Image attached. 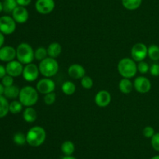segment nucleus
Returning <instances> with one entry per match:
<instances>
[{"label":"nucleus","mask_w":159,"mask_h":159,"mask_svg":"<svg viewBox=\"0 0 159 159\" xmlns=\"http://www.w3.org/2000/svg\"><path fill=\"white\" fill-rule=\"evenodd\" d=\"M40 73L44 77L51 78L55 76L59 70V64L56 59L48 57L39 63Z\"/></svg>","instance_id":"obj_5"},{"label":"nucleus","mask_w":159,"mask_h":159,"mask_svg":"<svg viewBox=\"0 0 159 159\" xmlns=\"http://www.w3.org/2000/svg\"><path fill=\"white\" fill-rule=\"evenodd\" d=\"M16 2L18 6L26 7V6H29V5L30 4L32 0H16Z\"/></svg>","instance_id":"obj_37"},{"label":"nucleus","mask_w":159,"mask_h":159,"mask_svg":"<svg viewBox=\"0 0 159 159\" xmlns=\"http://www.w3.org/2000/svg\"><path fill=\"white\" fill-rule=\"evenodd\" d=\"M117 70L123 78L131 79L138 73V64L132 58H124L118 62Z\"/></svg>","instance_id":"obj_1"},{"label":"nucleus","mask_w":159,"mask_h":159,"mask_svg":"<svg viewBox=\"0 0 159 159\" xmlns=\"http://www.w3.org/2000/svg\"><path fill=\"white\" fill-rule=\"evenodd\" d=\"M47 50H48V57L56 59L61 54L62 47L58 42H52L48 45Z\"/></svg>","instance_id":"obj_17"},{"label":"nucleus","mask_w":159,"mask_h":159,"mask_svg":"<svg viewBox=\"0 0 159 159\" xmlns=\"http://www.w3.org/2000/svg\"><path fill=\"white\" fill-rule=\"evenodd\" d=\"M20 92V89L16 85L13 84L10 87H5L4 96L6 98H9V99H16V98H19Z\"/></svg>","instance_id":"obj_20"},{"label":"nucleus","mask_w":159,"mask_h":159,"mask_svg":"<svg viewBox=\"0 0 159 159\" xmlns=\"http://www.w3.org/2000/svg\"><path fill=\"white\" fill-rule=\"evenodd\" d=\"M151 159H159V155H155L154 157H152Z\"/></svg>","instance_id":"obj_43"},{"label":"nucleus","mask_w":159,"mask_h":159,"mask_svg":"<svg viewBox=\"0 0 159 159\" xmlns=\"http://www.w3.org/2000/svg\"><path fill=\"white\" fill-rule=\"evenodd\" d=\"M4 91H5V87L2 85V83H0V96L4 95Z\"/></svg>","instance_id":"obj_40"},{"label":"nucleus","mask_w":159,"mask_h":159,"mask_svg":"<svg viewBox=\"0 0 159 159\" xmlns=\"http://www.w3.org/2000/svg\"><path fill=\"white\" fill-rule=\"evenodd\" d=\"M16 58V49L12 46L6 45L0 48V60L9 62Z\"/></svg>","instance_id":"obj_14"},{"label":"nucleus","mask_w":159,"mask_h":159,"mask_svg":"<svg viewBox=\"0 0 159 159\" xmlns=\"http://www.w3.org/2000/svg\"><path fill=\"white\" fill-rule=\"evenodd\" d=\"M61 159H76V158L75 157H73L72 155H70V156L65 155L63 157H62Z\"/></svg>","instance_id":"obj_41"},{"label":"nucleus","mask_w":159,"mask_h":159,"mask_svg":"<svg viewBox=\"0 0 159 159\" xmlns=\"http://www.w3.org/2000/svg\"><path fill=\"white\" fill-rule=\"evenodd\" d=\"M152 76H159V64L154 63L150 66V70H149Z\"/></svg>","instance_id":"obj_36"},{"label":"nucleus","mask_w":159,"mask_h":159,"mask_svg":"<svg viewBox=\"0 0 159 159\" xmlns=\"http://www.w3.org/2000/svg\"><path fill=\"white\" fill-rule=\"evenodd\" d=\"M134 88V84L130 79L127 78H123L120 80L119 83V89L121 93L124 94H128L131 93Z\"/></svg>","instance_id":"obj_18"},{"label":"nucleus","mask_w":159,"mask_h":159,"mask_svg":"<svg viewBox=\"0 0 159 159\" xmlns=\"http://www.w3.org/2000/svg\"><path fill=\"white\" fill-rule=\"evenodd\" d=\"M151 143L155 151H159V132H155V135L151 138Z\"/></svg>","instance_id":"obj_33"},{"label":"nucleus","mask_w":159,"mask_h":159,"mask_svg":"<svg viewBox=\"0 0 159 159\" xmlns=\"http://www.w3.org/2000/svg\"><path fill=\"white\" fill-rule=\"evenodd\" d=\"M23 118L26 123H34L37 118V113L33 107H26L23 112Z\"/></svg>","instance_id":"obj_19"},{"label":"nucleus","mask_w":159,"mask_h":159,"mask_svg":"<svg viewBox=\"0 0 159 159\" xmlns=\"http://www.w3.org/2000/svg\"><path fill=\"white\" fill-rule=\"evenodd\" d=\"M61 90L62 92H63L65 95L70 96V95H72L75 94V92L76 90V86L72 81H65V82H64L63 84H62Z\"/></svg>","instance_id":"obj_23"},{"label":"nucleus","mask_w":159,"mask_h":159,"mask_svg":"<svg viewBox=\"0 0 159 159\" xmlns=\"http://www.w3.org/2000/svg\"><path fill=\"white\" fill-rule=\"evenodd\" d=\"M68 73L72 79L79 80L85 76V70L80 64L75 63L68 67Z\"/></svg>","instance_id":"obj_16"},{"label":"nucleus","mask_w":159,"mask_h":159,"mask_svg":"<svg viewBox=\"0 0 159 159\" xmlns=\"http://www.w3.org/2000/svg\"><path fill=\"white\" fill-rule=\"evenodd\" d=\"M5 42V37H4V34L0 32V48L3 46V44Z\"/></svg>","instance_id":"obj_39"},{"label":"nucleus","mask_w":159,"mask_h":159,"mask_svg":"<svg viewBox=\"0 0 159 159\" xmlns=\"http://www.w3.org/2000/svg\"><path fill=\"white\" fill-rule=\"evenodd\" d=\"M3 5V11L7 13L11 12L14 10L16 7L18 6L16 0H4L2 2Z\"/></svg>","instance_id":"obj_27"},{"label":"nucleus","mask_w":159,"mask_h":159,"mask_svg":"<svg viewBox=\"0 0 159 159\" xmlns=\"http://www.w3.org/2000/svg\"><path fill=\"white\" fill-rule=\"evenodd\" d=\"M55 8L54 0H37L35 9L39 13L47 15L52 12Z\"/></svg>","instance_id":"obj_11"},{"label":"nucleus","mask_w":159,"mask_h":159,"mask_svg":"<svg viewBox=\"0 0 159 159\" xmlns=\"http://www.w3.org/2000/svg\"><path fill=\"white\" fill-rule=\"evenodd\" d=\"M148 56L152 61L159 60V46L156 45H152L148 48Z\"/></svg>","instance_id":"obj_25"},{"label":"nucleus","mask_w":159,"mask_h":159,"mask_svg":"<svg viewBox=\"0 0 159 159\" xmlns=\"http://www.w3.org/2000/svg\"><path fill=\"white\" fill-rule=\"evenodd\" d=\"M75 144L71 140H65L62 143L61 150L63 152V154L66 156L72 155L75 151Z\"/></svg>","instance_id":"obj_22"},{"label":"nucleus","mask_w":159,"mask_h":159,"mask_svg":"<svg viewBox=\"0 0 159 159\" xmlns=\"http://www.w3.org/2000/svg\"><path fill=\"white\" fill-rule=\"evenodd\" d=\"M26 143L31 147H39L44 143L47 137L45 129L40 126L31 127L26 134Z\"/></svg>","instance_id":"obj_2"},{"label":"nucleus","mask_w":159,"mask_h":159,"mask_svg":"<svg viewBox=\"0 0 159 159\" xmlns=\"http://www.w3.org/2000/svg\"><path fill=\"white\" fill-rule=\"evenodd\" d=\"M40 74L39 67L34 63L27 64L24 66L23 71V77L27 82H34L38 78Z\"/></svg>","instance_id":"obj_10"},{"label":"nucleus","mask_w":159,"mask_h":159,"mask_svg":"<svg viewBox=\"0 0 159 159\" xmlns=\"http://www.w3.org/2000/svg\"><path fill=\"white\" fill-rule=\"evenodd\" d=\"M12 140L13 142L16 145L19 146H22V145H24L26 143V137L24 133L21 132H16L14 134L13 137H12Z\"/></svg>","instance_id":"obj_29"},{"label":"nucleus","mask_w":159,"mask_h":159,"mask_svg":"<svg viewBox=\"0 0 159 159\" xmlns=\"http://www.w3.org/2000/svg\"><path fill=\"white\" fill-rule=\"evenodd\" d=\"M39 94L37 88L32 86H25L20 89L19 101L25 107H33L37 104Z\"/></svg>","instance_id":"obj_3"},{"label":"nucleus","mask_w":159,"mask_h":159,"mask_svg":"<svg viewBox=\"0 0 159 159\" xmlns=\"http://www.w3.org/2000/svg\"><path fill=\"white\" fill-rule=\"evenodd\" d=\"M48 50L44 47H38L37 49L34 51V58L35 59H37V61H42L43 59H45L46 58H48Z\"/></svg>","instance_id":"obj_26"},{"label":"nucleus","mask_w":159,"mask_h":159,"mask_svg":"<svg viewBox=\"0 0 159 159\" xmlns=\"http://www.w3.org/2000/svg\"><path fill=\"white\" fill-rule=\"evenodd\" d=\"M142 0H122V5L128 10H135L141 6Z\"/></svg>","instance_id":"obj_24"},{"label":"nucleus","mask_w":159,"mask_h":159,"mask_svg":"<svg viewBox=\"0 0 159 159\" xmlns=\"http://www.w3.org/2000/svg\"><path fill=\"white\" fill-rule=\"evenodd\" d=\"M12 17L16 23H25L29 19V12L26 7L18 6L12 11Z\"/></svg>","instance_id":"obj_15"},{"label":"nucleus","mask_w":159,"mask_h":159,"mask_svg":"<svg viewBox=\"0 0 159 159\" xmlns=\"http://www.w3.org/2000/svg\"><path fill=\"white\" fill-rule=\"evenodd\" d=\"M23 105L20 101L14 100L9 103V112L12 114H18L23 111Z\"/></svg>","instance_id":"obj_28"},{"label":"nucleus","mask_w":159,"mask_h":159,"mask_svg":"<svg viewBox=\"0 0 159 159\" xmlns=\"http://www.w3.org/2000/svg\"><path fill=\"white\" fill-rule=\"evenodd\" d=\"M43 101H44V103L47 105H51V104H53L56 101L55 93L54 92H51V93L44 94Z\"/></svg>","instance_id":"obj_32"},{"label":"nucleus","mask_w":159,"mask_h":159,"mask_svg":"<svg viewBox=\"0 0 159 159\" xmlns=\"http://www.w3.org/2000/svg\"><path fill=\"white\" fill-rule=\"evenodd\" d=\"M16 49L17 60L23 65L32 63L35 59L34 48L26 42L20 43Z\"/></svg>","instance_id":"obj_4"},{"label":"nucleus","mask_w":159,"mask_h":159,"mask_svg":"<svg viewBox=\"0 0 159 159\" xmlns=\"http://www.w3.org/2000/svg\"><path fill=\"white\" fill-rule=\"evenodd\" d=\"M37 90L38 93L42 94H47L54 92L55 90V82L51 78L44 77L39 80L37 83Z\"/></svg>","instance_id":"obj_8"},{"label":"nucleus","mask_w":159,"mask_h":159,"mask_svg":"<svg viewBox=\"0 0 159 159\" xmlns=\"http://www.w3.org/2000/svg\"><path fill=\"white\" fill-rule=\"evenodd\" d=\"M81 85L82 86V87L86 90H89V89H91L93 86V80L89 76H86L85 75V76L81 79Z\"/></svg>","instance_id":"obj_30"},{"label":"nucleus","mask_w":159,"mask_h":159,"mask_svg":"<svg viewBox=\"0 0 159 159\" xmlns=\"http://www.w3.org/2000/svg\"><path fill=\"white\" fill-rule=\"evenodd\" d=\"M148 47L142 42L134 44L131 48V58L136 62L144 61L148 56Z\"/></svg>","instance_id":"obj_7"},{"label":"nucleus","mask_w":159,"mask_h":159,"mask_svg":"<svg viewBox=\"0 0 159 159\" xmlns=\"http://www.w3.org/2000/svg\"><path fill=\"white\" fill-rule=\"evenodd\" d=\"M143 135L146 137V138H152L154 135H155V129L152 126H145L143 129Z\"/></svg>","instance_id":"obj_34"},{"label":"nucleus","mask_w":159,"mask_h":159,"mask_svg":"<svg viewBox=\"0 0 159 159\" xmlns=\"http://www.w3.org/2000/svg\"><path fill=\"white\" fill-rule=\"evenodd\" d=\"M111 94L106 90H99L95 96V103L100 108L107 107L111 102Z\"/></svg>","instance_id":"obj_13"},{"label":"nucleus","mask_w":159,"mask_h":159,"mask_svg":"<svg viewBox=\"0 0 159 159\" xmlns=\"http://www.w3.org/2000/svg\"><path fill=\"white\" fill-rule=\"evenodd\" d=\"M23 68H24L23 64L19 62L18 60H12L11 62H7V65L6 66L7 74L12 77H17L23 74Z\"/></svg>","instance_id":"obj_12"},{"label":"nucleus","mask_w":159,"mask_h":159,"mask_svg":"<svg viewBox=\"0 0 159 159\" xmlns=\"http://www.w3.org/2000/svg\"><path fill=\"white\" fill-rule=\"evenodd\" d=\"M133 84L134 88L140 94H147L152 89V83L144 76H140L135 78Z\"/></svg>","instance_id":"obj_9"},{"label":"nucleus","mask_w":159,"mask_h":159,"mask_svg":"<svg viewBox=\"0 0 159 159\" xmlns=\"http://www.w3.org/2000/svg\"><path fill=\"white\" fill-rule=\"evenodd\" d=\"M3 10V5L2 2H0V12Z\"/></svg>","instance_id":"obj_42"},{"label":"nucleus","mask_w":159,"mask_h":159,"mask_svg":"<svg viewBox=\"0 0 159 159\" xmlns=\"http://www.w3.org/2000/svg\"><path fill=\"white\" fill-rule=\"evenodd\" d=\"M9 112V103L7 98L2 95L0 96V118H4Z\"/></svg>","instance_id":"obj_21"},{"label":"nucleus","mask_w":159,"mask_h":159,"mask_svg":"<svg viewBox=\"0 0 159 159\" xmlns=\"http://www.w3.org/2000/svg\"><path fill=\"white\" fill-rule=\"evenodd\" d=\"M13 83H14L13 77L9 76V75L8 74H6V76L2 79V85L4 86L5 87H10V86L13 85Z\"/></svg>","instance_id":"obj_35"},{"label":"nucleus","mask_w":159,"mask_h":159,"mask_svg":"<svg viewBox=\"0 0 159 159\" xmlns=\"http://www.w3.org/2000/svg\"><path fill=\"white\" fill-rule=\"evenodd\" d=\"M16 28V22L10 16H2L0 17V32L9 35L14 33Z\"/></svg>","instance_id":"obj_6"},{"label":"nucleus","mask_w":159,"mask_h":159,"mask_svg":"<svg viewBox=\"0 0 159 159\" xmlns=\"http://www.w3.org/2000/svg\"><path fill=\"white\" fill-rule=\"evenodd\" d=\"M150 70V66L144 61L139 62L138 64V71L141 74H146Z\"/></svg>","instance_id":"obj_31"},{"label":"nucleus","mask_w":159,"mask_h":159,"mask_svg":"<svg viewBox=\"0 0 159 159\" xmlns=\"http://www.w3.org/2000/svg\"><path fill=\"white\" fill-rule=\"evenodd\" d=\"M6 74L7 73H6V67L2 65H0V79H2Z\"/></svg>","instance_id":"obj_38"}]
</instances>
